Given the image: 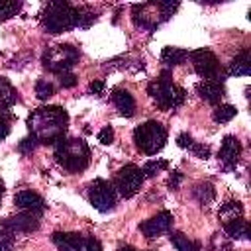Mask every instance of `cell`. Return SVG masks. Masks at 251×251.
Returning <instances> with one entry per match:
<instances>
[{
  "label": "cell",
  "instance_id": "41",
  "mask_svg": "<svg viewBox=\"0 0 251 251\" xmlns=\"http://www.w3.org/2000/svg\"><path fill=\"white\" fill-rule=\"evenodd\" d=\"M2 194H4V182L0 180V202H2Z\"/></svg>",
  "mask_w": 251,
  "mask_h": 251
},
{
  "label": "cell",
  "instance_id": "34",
  "mask_svg": "<svg viewBox=\"0 0 251 251\" xmlns=\"http://www.w3.org/2000/svg\"><path fill=\"white\" fill-rule=\"evenodd\" d=\"M35 147H37V141H35V137H31V135L20 141V151H22V153H31Z\"/></svg>",
  "mask_w": 251,
  "mask_h": 251
},
{
  "label": "cell",
  "instance_id": "23",
  "mask_svg": "<svg viewBox=\"0 0 251 251\" xmlns=\"http://www.w3.org/2000/svg\"><path fill=\"white\" fill-rule=\"evenodd\" d=\"M171 243L175 245L176 251H196L198 249V243H194L192 239H188L184 233L180 231H175L171 233Z\"/></svg>",
  "mask_w": 251,
  "mask_h": 251
},
{
  "label": "cell",
  "instance_id": "2",
  "mask_svg": "<svg viewBox=\"0 0 251 251\" xmlns=\"http://www.w3.org/2000/svg\"><path fill=\"white\" fill-rule=\"evenodd\" d=\"M55 161L69 173H80L90 163L88 145L78 137L61 139L55 145Z\"/></svg>",
  "mask_w": 251,
  "mask_h": 251
},
{
  "label": "cell",
  "instance_id": "27",
  "mask_svg": "<svg viewBox=\"0 0 251 251\" xmlns=\"http://www.w3.org/2000/svg\"><path fill=\"white\" fill-rule=\"evenodd\" d=\"M167 167H169L167 161H163V159H153V161H147L141 171H143V176H155V175H159L161 171H165Z\"/></svg>",
  "mask_w": 251,
  "mask_h": 251
},
{
  "label": "cell",
  "instance_id": "29",
  "mask_svg": "<svg viewBox=\"0 0 251 251\" xmlns=\"http://www.w3.org/2000/svg\"><path fill=\"white\" fill-rule=\"evenodd\" d=\"M194 196L198 198L200 204H210L214 200V188L210 184H198L194 188Z\"/></svg>",
  "mask_w": 251,
  "mask_h": 251
},
{
  "label": "cell",
  "instance_id": "35",
  "mask_svg": "<svg viewBox=\"0 0 251 251\" xmlns=\"http://www.w3.org/2000/svg\"><path fill=\"white\" fill-rule=\"evenodd\" d=\"M82 251H102V245L96 237H84V249Z\"/></svg>",
  "mask_w": 251,
  "mask_h": 251
},
{
  "label": "cell",
  "instance_id": "30",
  "mask_svg": "<svg viewBox=\"0 0 251 251\" xmlns=\"http://www.w3.org/2000/svg\"><path fill=\"white\" fill-rule=\"evenodd\" d=\"M12 245H14V233L4 224H0V251H10Z\"/></svg>",
  "mask_w": 251,
  "mask_h": 251
},
{
  "label": "cell",
  "instance_id": "24",
  "mask_svg": "<svg viewBox=\"0 0 251 251\" xmlns=\"http://www.w3.org/2000/svg\"><path fill=\"white\" fill-rule=\"evenodd\" d=\"M96 22V12L88 6H78L76 8V27H88Z\"/></svg>",
  "mask_w": 251,
  "mask_h": 251
},
{
  "label": "cell",
  "instance_id": "38",
  "mask_svg": "<svg viewBox=\"0 0 251 251\" xmlns=\"http://www.w3.org/2000/svg\"><path fill=\"white\" fill-rule=\"evenodd\" d=\"M180 180H182V175H180L178 171H175V173L171 175V178H169V186H171V188H176Z\"/></svg>",
  "mask_w": 251,
  "mask_h": 251
},
{
  "label": "cell",
  "instance_id": "14",
  "mask_svg": "<svg viewBox=\"0 0 251 251\" xmlns=\"http://www.w3.org/2000/svg\"><path fill=\"white\" fill-rule=\"evenodd\" d=\"M196 92H198V96L202 100H206L210 104H216V102L222 100L226 90H224V84L218 78H206V80L196 84Z\"/></svg>",
  "mask_w": 251,
  "mask_h": 251
},
{
  "label": "cell",
  "instance_id": "28",
  "mask_svg": "<svg viewBox=\"0 0 251 251\" xmlns=\"http://www.w3.org/2000/svg\"><path fill=\"white\" fill-rule=\"evenodd\" d=\"M53 92H55V86H53L49 80L41 78V80L35 82V96H37L39 100H47V98H51Z\"/></svg>",
  "mask_w": 251,
  "mask_h": 251
},
{
  "label": "cell",
  "instance_id": "22",
  "mask_svg": "<svg viewBox=\"0 0 251 251\" xmlns=\"http://www.w3.org/2000/svg\"><path fill=\"white\" fill-rule=\"evenodd\" d=\"M188 57V51L180 49V47H165L163 53H161V61L169 67H175V65H180L184 63V59Z\"/></svg>",
  "mask_w": 251,
  "mask_h": 251
},
{
  "label": "cell",
  "instance_id": "12",
  "mask_svg": "<svg viewBox=\"0 0 251 251\" xmlns=\"http://www.w3.org/2000/svg\"><path fill=\"white\" fill-rule=\"evenodd\" d=\"M12 233H27V231H35L39 227V218L35 212H22L14 218H8L2 222Z\"/></svg>",
  "mask_w": 251,
  "mask_h": 251
},
{
  "label": "cell",
  "instance_id": "6",
  "mask_svg": "<svg viewBox=\"0 0 251 251\" xmlns=\"http://www.w3.org/2000/svg\"><path fill=\"white\" fill-rule=\"evenodd\" d=\"M133 141L141 153L155 155L167 143V129L159 122L149 120V122H145L133 129Z\"/></svg>",
  "mask_w": 251,
  "mask_h": 251
},
{
  "label": "cell",
  "instance_id": "11",
  "mask_svg": "<svg viewBox=\"0 0 251 251\" xmlns=\"http://www.w3.org/2000/svg\"><path fill=\"white\" fill-rule=\"evenodd\" d=\"M173 226V214L171 212H159L157 216L145 220L143 224H139V231L145 237H159L161 233H167Z\"/></svg>",
  "mask_w": 251,
  "mask_h": 251
},
{
  "label": "cell",
  "instance_id": "20",
  "mask_svg": "<svg viewBox=\"0 0 251 251\" xmlns=\"http://www.w3.org/2000/svg\"><path fill=\"white\" fill-rule=\"evenodd\" d=\"M218 216H220L222 224L233 222V220H237V218H243V206H241L237 200H235V202H233V200H231V202H226V204H222Z\"/></svg>",
  "mask_w": 251,
  "mask_h": 251
},
{
  "label": "cell",
  "instance_id": "5",
  "mask_svg": "<svg viewBox=\"0 0 251 251\" xmlns=\"http://www.w3.org/2000/svg\"><path fill=\"white\" fill-rule=\"evenodd\" d=\"M147 92H149V96L155 100V104H157L159 108H163V110L178 108V106L184 102V98H186L184 88L173 84L171 78H169V73H163L161 78L149 82Z\"/></svg>",
  "mask_w": 251,
  "mask_h": 251
},
{
  "label": "cell",
  "instance_id": "31",
  "mask_svg": "<svg viewBox=\"0 0 251 251\" xmlns=\"http://www.w3.org/2000/svg\"><path fill=\"white\" fill-rule=\"evenodd\" d=\"M188 149H190L196 157H200V159H208V157H210V147H208V145H202V143H196V141H194Z\"/></svg>",
  "mask_w": 251,
  "mask_h": 251
},
{
  "label": "cell",
  "instance_id": "25",
  "mask_svg": "<svg viewBox=\"0 0 251 251\" xmlns=\"http://www.w3.org/2000/svg\"><path fill=\"white\" fill-rule=\"evenodd\" d=\"M235 114H237L235 106H231V104H222V106H218V108L214 110V120H216L218 124H227L229 120H233Z\"/></svg>",
  "mask_w": 251,
  "mask_h": 251
},
{
  "label": "cell",
  "instance_id": "1",
  "mask_svg": "<svg viewBox=\"0 0 251 251\" xmlns=\"http://www.w3.org/2000/svg\"><path fill=\"white\" fill-rule=\"evenodd\" d=\"M69 114L61 106H43L37 108L27 118L29 135L35 137L37 143H55L61 141L67 129Z\"/></svg>",
  "mask_w": 251,
  "mask_h": 251
},
{
  "label": "cell",
  "instance_id": "8",
  "mask_svg": "<svg viewBox=\"0 0 251 251\" xmlns=\"http://www.w3.org/2000/svg\"><path fill=\"white\" fill-rule=\"evenodd\" d=\"M143 171L135 165H126L116 175V190L124 198H131L143 184Z\"/></svg>",
  "mask_w": 251,
  "mask_h": 251
},
{
  "label": "cell",
  "instance_id": "18",
  "mask_svg": "<svg viewBox=\"0 0 251 251\" xmlns=\"http://www.w3.org/2000/svg\"><path fill=\"white\" fill-rule=\"evenodd\" d=\"M251 73V55H249V49H243L241 53H237L231 63H229V75H235V76H247Z\"/></svg>",
  "mask_w": 251,
  "mask_h": 251
},
{
  "label": "cell",
  "instance_id": "16",
  "mask_svg": "<svg viewBox=\"0 0 251 251\" xmlns=\"http://www.w3.org/2000/svg\"><path fill=\"white\" fill-rule=\"evenodd\" d=\"M53 243L59 247V251H82L84 249V237L78 233H53Z\"/></svg>",
  "mask_w": 251,
  "mask_h": 251
},
{
  "label": "cell",
  "instance_id": "13",
  "mask_svg": "<svg viewBox=\"0 0 251 251\" xmlns=\"http://www.w3.org/2000/svg\"><path fill=\"white\" fill-rule=\"evenodd\" d=\"M239 157H241V143H239V139L233 137V135L224 137L222 147H220V161H222L227 169H233V167L237 165Z\"/></svg>",
  "mask_w": 251,
  "mask_h": 251
},
{
  "label": "cell",
  "instance_id": "4",
  "mask_svg": "<svg viewBox=\"0 0 251 251\" xmlns=\"http://www.w3.org/2000/svg\"><path fill=\"white\" fill-rule=\"evenodd\" d=\"M178 8V2H147L133 6V22L143 29H155L161 22L169 20Z\"/></svg>",
  "mask_w": 251,
  "mask_h": 251
},
{
  "label": "cell",
  "instance_id": "39",
  "mask_svg": "<svg viewBox=\"0 0 251 251\" xmlns=\"http://www.w3.org/2000/svg\"><path fill=\"white\" fill-rule=\"evenodd\" d=\"M8 133H10V126H8L4 120H0V141H2V139H6V137H8Z\"/></svg>",
  "mask_w": 251,
  "mask_h": 251
},
{
  "label": "cell",
  "instance_id": "32",
  "mask_svg": "<svg viewBox=\"0 0 251 251\" xmlns=\"http://www.w3.org/2000/svg\"><path fill=\"white\" fill-rule=\"evenodd\" d=\"M59 82H61L63 88H73L76 84V76L73 73H61L59 75Z\"/></svg>",
  "mask_w": 251,
  "mask_h": 251
},
{
  "label": "cell",
  "instance_id": "37",
  "mask_svg": "<svg viewBox=\"0 0 251 251\" xmlns=\"http://www.w3.org/2000/svg\"><path fill=\"white\" fill-rule=\"evenodd\" d=\"M88 90H90L92 94H102V90H104V82H102V80H94V82H90Z\"/></svg>",
  "mask_w": 251,
  "mask_h": 251
},
{
  "label": "cell",
  "instance_id": "10",
  "mask_svg": "<svg viewBox=\"0 0 251 251\" xmlns=\"http://www.w3.org/2000/svg\"><path fill=\"white\" fill-rule=\"evenodd\" d=\"M192 65H194V71L206 80V78H216L218 73H220V63H218V57L210 51V49H196L192 53H188Z\"/></svg>",
  "mask_w": 251,
  "mask_h": 251
},
{
  "label": "cell",
  "instance_id": "15",
  "mask_svg": "<svg viewBox=\"0 0 251 251\" xmlns=\"http://www.w3.org/2000/svg\"><path fill=\"white\" fill-rule=\"evenodd\" d=\"M14 204L25 212H35L39 214L45 206L43 198L37 194V192H31V190H20L16 196H14Z\"/></svg>",
  "mask_w": 251,
  "mask_h": 251
},
{
  "label": "cell",
  "instance_id": "36",
  "mask_svg": "<svg viewBox=\"0 0 251 251\" xmlns=\"http://www.w3.org/2000/svg\"><path fill=\"white\" fill-rule=\"evenodd\" d=\"M176 143H178L180 147H186V149H188V147L194 143V139H192L188 133H180V135L176 137Z\"/></svg>",
  "mask_w": 251,
  "mask_h": 251
},
{
  "label": "cell",
  "instance_id": "33",
  "mask_svg": "<svg viewBox=\"0 0 251 251\" xmlns=\"http://www.w3.org/2000/svg\"><path fill=\"white\" fill-rule=\"evenodd\" d=\"M112 139H114V129H112L110 126H106V127H102V129L98 131V141H100V143L108 145V143H112Z\"/></svg>",
  "mask_w": 251,
  "mask_h": 251
},
{
  "label": "cell",
  "instance_id": "3",
  "mask_svg": "<svg viewBox=\"0 0 251 251\" xmlns=\"http://www.w3.org/2000/svg\"><path fill=\"white\" fill-rule=\"evenodd\" d=\"M43 27L49 33H63L76 27V8L69 2H49L41 14Z\"/></svg>",
  "mask_w": 251,
  "mask_h": 251
},
{
  "label": "cell",
  "instance_id": "19",
  "mask_svg": "<svg viewBox=\"0 0 251 251\" xmlns=\"http://www.w3.org/2000/svg\"><path fill=\"white\" fill-rule=\"evenodd\" d=\"M16 100H18L16 88H14L6 78H0V114L6 112L10 106H14Z\"/></svg>",
  "mask_w": 251,
  "mask_h": 251
},
{
  "label": "cell",
  "instance_id": "26",
  "mask_svg": "<svg viewBox=\"0 0 251 251\" xmlns=\"http://www.w3.org/2000/svg\"><path fill=\"white\" fill-rule=\"evenodd\" d=\"M20 8H22V2L0 0V22H4V20H8V18L16 16V14L20 12Z\"/></svg>",
  "mask_w": 251,
  "mask_h": 251
},
{
  "label": "cell",
  "instance_id": "9",
  "mask_svg": "<svg viewBox=\"0 0 251 251\" xmlns=\"http://www.w3.org/2000/svg\"><path fill=\"white\" fill-rule=\"evenodd\" d=\"M88 198H90V204L98 210V212H108L114 208L116 204V188L108 182V180H94L88 188Z\"/></svg>",
  "mask_w": 251,
  "mask_h": 251
},
{
  "label": "cell",
  "instance_id": "40",
  "mask_svg": "<svg viewBox=\"0 0 251 251\" xmlns=\"http://www.w3.org/2000/svg\"><path fill=\"white\" fill-rule=\"evenodd\" d=\"M118 251H135V249H133V247H129V245H126V247H120Z\"/></svg>",
  "mask_w": 251,
  "mask_h": 251
},
{
  "label": "cell",
  "instance_id": "21",
  "mask_svg": "<svg viewBox=\"0 0 251 251\" xmlns=\"http://www.w3.org/2000/svg\"><path fill=\"white\" fill-rule=\"evenodd\" d=\"M224 229H226V233H227L229 237H233V239H247V237H249V226H247V222H245L243 218H237V220H233V222L224 224Z\"/></svg>",
  "mask_w": 251,
  "mask_h": 251
},
{
  "label": "cell",
  "instance_id": "7",
  "mask_svg": "<svg viewBox=\"0 0 251 251\" xmlns=\"http://www.w3.org/2000/svg\"><path fill=\"white\" fill-rule=\"evenodd\" d=\"M41 61L51 73H69V69L78 61V51L73 45H53L43 53Z\"/></svg>",
  "mask_w": 251,
  "mask_h": 251
},
{
  "label": "cell",
  "instance_id": "17",
  "mask_svg": "<svg viewBox=\"0 0 251 251\" xmlns=\"http://www.w3.org/2000/svg\"><path fill=\"white\" fill-rule=\"evenodd\" d=\"M112 102H114V106L120 110L122 116L131 118V116L135 114V100H133V96H131L127 90L116 88V90L112 92Z\"/></svg>",
  "mask_w": 251,
  "mask_h": 251
}]
</instances>
